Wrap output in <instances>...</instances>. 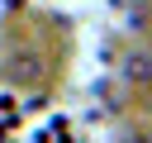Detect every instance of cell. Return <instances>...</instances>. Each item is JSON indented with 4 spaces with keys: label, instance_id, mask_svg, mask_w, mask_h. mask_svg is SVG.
<instances>
[{
    "label": "cell",
    "instance_id": "1",
    "mask_svg": "<svg viewBox=\"0 0 152 143\" xmlns=\"http://www.w3.org/2000/svg\"><path fill=\"white\" fill-rule=\"evenodd\" d=\"M147 62H152L147 52H133V57H128V67H124V76H128V81H147V72H152Z\"/></svg>",
    "mask_w": 152,
    "mask_h": 143
}]
</instances>
